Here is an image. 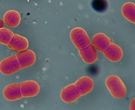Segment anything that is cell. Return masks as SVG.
I'll use <instances>...</instances> for the list:
<instances>
[{
  "instance_id": "cell-6",
  "label": "cell",
  "mask_w": 135,
  "mask_h": 110,
  "mask_svg": "<svg viewBox=\"0 0 135 110\" xmlns=\"http://www.w3.org/2000/svg\"><path fill=\"white\" fill-rule=\"evenodd\" d=\"M22 69L31 67L35 63L36 57L33 51L25 49L16 55Z\"/></svg>"
},
{
  "instance_id": "cell-16",
  "label": "cell",
  "mask_w": 135,
  "mask_h": 110,
  "mask_svg": "<svg viewBox=\"0 0 135 110\" xmlns=\"http://www.w3.org/2000/svg\"><path fill=\"white\" fill-rule=\"evenodd\" d=\"M4 22L3 21V20L0 18V28H3V27H4Z\"/></svg>"
},
{
  "instance_id": "cell-13",
  "label": "cell",
  "mask_w": 135,
  "mask_h": 110,
  "mask_svg": "<svg viewBox=\"0 0 135 110\" xmlns=\"http://www.w3.org/2000/svg\"><path fill=\"white\" fill-rule=\"evenodd\" d=\"M3 20L8 27H16L21 22V17L17 11L15 10H10L4 14Z\"/></svg>"
},
{
  "instance_id": "cell-15",
  "label": "cell",
  "mask_w": 135,
  "mask_h": 110,
  "mask_svg": "<svg viewBox=\"0 0 135 110\" xmlns=\"http://www.w3.org/2000/svg\"><path fill=\"white\" fill-rule=\"evenodd\" d=\"M14 33L9 29L4 28H0V43L3 45L8 46L12 39Z\"/></svg>"
},
{
  "instance_id": "cell-7",
  "label": "cell",
  "mask_w": 135,
  "mask_h": 110,
  "mask_svg": "<svg viewBox=\"0 0 135 110\" xmlns=\"http://www.w3.org/2000/svg\"><path fill=\"white\" fill-rule=\"evenodd\" d=\"M112 43L110 38L106 34L101 33L94 34L92 38V45L102 53L104 52Z\"/></svg>"
},
{
  "instance_id": "cell-12",
  "label": "cell",
  "mask_w": 135,
  "mask_h": 110,
  "mask_svg": "<svg viewBox=\"0 0 135 110\" xmlns=\"http://www.w3.org/2000/svg\"><path fill=\"white\" fill-rule=\"evenodd\" d=\"M75 84L80 90L81 95H85L92 91L94 87V82L92 79L88 76H82L76 80Z\"/></svg>"
},
{
  "instance_id": "cell-3",
  "label": "cell",
  "mask_w": 135,
  "mask_h": 110,
  "mask_svg": "<svg viewBox=\"0 0 135 110\" xmlns=\"http://www.w3.org/2000/svg\"><path fill=\"white\" fill-rule=\"evenodd\" d=\"M21 69L15 55L9 56L0 62V71L4 75H10Z\"/></svg>"
},
{
  "instance_id": "cell-8",
  "label": "cell",
  "mask_w": 135,
  "mask_h": 110,
  "mask_svg": "<svg viewBox=\"0 0 135 110\" xmlns=\"http://www.w3.org/2000/svg\"><path fill=\"white\" fill-rule=\"evenodd\" d=\"M7 46L14 52H19L27 49L28 47V41L26 38L19 34H14L12 39Z\"/></svg>"
},
{
  "instance_id": "cell-10",
  "label": "cell",
  "mask_w": 135,
  "mask_h": 110,
  "mask_svg": "<svg viewBox=\"0 0 135 110\" xmlns=\"http://www.w3.org/2000/svg\"><path fill=\"white\" fill-rule=\"evenodd\" d=\"M78 52L82 60L88 64H93L98 60V54L96 49L92 44L82 49H78Z\"/></svg>"
},
{
  "instance_id": "cell-5",
  "label": "cell",
  "mask_w": 135,
  "mask_h": 110,
  "mask_svg": "<svg viewBox=\"0 0 135 110\" xmlns=\"http://www.w3.org/2000/svg\"><path fill=\"white\" fill-rule=\"evenodd\" d=\"M19 85L22 96L25 98L35 97L40 92V86L35 81H25L20 83Z\"/></svg>"
},
{
  "instance_id": "cell-9",
  "label": "cell",
  "mask_w": 135,
  "mask_h": 110,
  "mask_svg": "<svg viewBox=\"0 0 135 110\" xmlns=\"http://www.w3.org/2000/svg\"><path fill=\"white\" fill-rule=\"evenodd\" d=\"M3 95L7 100L16 101L22 98L19 84L14 83L7 86L3 90Z\"/></svg>"
},
{
  "instance_id": "cell-11",
  "label": "cell",
  "mask_w": 135,
  "mask_h": 110,
  "mask_svg": "<svg viewBox=\"0 0 135 110\" xmlns=\"http://www.w3.org/2000/svg\"><path fill=\"white\" fill-rule=\"evenodd\" d=\"M103 54L107 59L112 62H119L123 56L121 47L114 43L111 44Z\"/></svg>"
},
{
  "instance_id": "cell-4",
  "label": "cell",
  "mask_w": 135,
  "mask_h": 110,
  "mask_svg": "<svg viewBox=\"0 0 135 110\" xmlns=\"http://www.w3.org/2000/svg\"><path fill=\"white\" fill-rule=\"evenodd\" d=\"M81 96V92L75 84H70L61 90L60 97L63 102L67 103H72Z\"/></svg>"
},
{
  "instance_id": "cell-2",
  "label": "cell",
  "mask_w": 135,
  "mask_h": 110,
  "mask_svg": "<svg viewBox=\"0 0 135 110\" xmlns=\"http://www.w3.org/2000/svg\"><path fill=\"white\" fill-rule=\"evenodd\" d=\"M70 38L73 44L78 49H84L91 44L90 39L86 32L80 27L72 29L70 33Z\"/></svg>"
},
{
  "instance_id": "cell-14",
  "label": "cell",
  "mask_w": 135,
  "mask_h": 110,
  "mask_svg": "<svg viewBox=\"0 0 135 110\" xmlns=\"http://www.w3.org/2000/svg\"><path fill=\"white\" fill-rule=\"evenodd\" d=\"M122 13L128 21L131 23H135V4L131 2H128L122 7Z\"/></svg>"
},
{
  "instance_id": "cell-1",
  "label": "cell",
  "mask_w": 135,
  "mask_h": 110,
  "mask_svg": "<svg viewBox=\"0 0 135 110\" xmlns=\"http://www.w3.org/2000/svg\"><path fill=\"white\" fill-rule=\"evenodd\" d=\"M105 86L111 95L115 98H122L127 93V88L119 77L112 74L105 79Z\"/></svg>"
}]
</instances>
